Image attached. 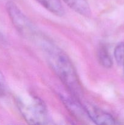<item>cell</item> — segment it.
Returning <instances> with one entry per match:
<instances>
[{"label":"cell","instance_id":"1","mask_svg":"<svg viewBox=\"0 0 124 125\" xmlns=\"http://www.w3.org/2000/svg\"><path fill=\"white\" fill-rule=\"evenodd\" d=\"M36 42L43 50L50 67L71 95L80 100L83 95L82 87L76 70L68 55L42 35Z\"/></svg>","mask_w":124,"mask_h":125},{"label":"cell","instance_id":"2","mask_svg":"<svg viewBox=\"0 0 124 125\" xmlns=\"http://www.w3.org/2000/svg\"><path fill=\"white\" fill-rule=\"evenodd\" d=\"M16 101L19 112L27 123L45 125L48 123L47 107L38 96L31 94H24L17 98Z\"/></svg>","mask_w":124,"mask_h":125},{"label":"cell","instance_id":"3","mask_svg":"<svg viewBox=\"0 0 124 125\" xmlns=\"http://www.w3.org/2000/svg\"><path fill=\"white\" fill-rule=\"evenodd\" d=\"M6 9L9 16L18 32L26 38L35 41L40 34L24 13L20 10L14 2L9 1L6 4Z\"/></svg>","mask_w":124,"mask_h":125},{"label":"cell","instance_id":"4","mask_svg":"<svg viewBox=\"0 0 124 125\" xmlns=\"http://www.w3.org/2000/svg\"><path fill=\"white\" fill-rule=\"evenodd\" d=\"M89 118L97 125H114L117 122L111 114L91 104L85 105Z\"/></svg>","mask_w":124,"mask_h":125},{"label":"cell","instance_id":"5","mask_svg":"<svg viewBox=\"0 0 124 125\" xmlns=\"http://www.w3.org/2000/svg\"><path fill=\"white\" fill-rule=\"evenodd\" d=\"M61 98L62 101L67 107L68 111L77 118H80L82 120L86 118V117H88L85 107L79 103V100H78L77 99L75 98L74 96L71 98L68 96L66 97L63 95H62Z\"/></svg>","mask_w":124,"mask_h":125},{"label":"cell","instance_id":"6","mask_svg":"<svg viewBox=\"0 0 124 125\" xmlns=\"http://www.w3.org/2000/svg\"><path fill=\"white\" fill-rule=\"evenodd\" d=\"M70 8L85 17H89L91 10L86 0H63Z\"/></svg>","mask_w":124,"mask_h":125},{"label":"cell","instance_id":"7","mask_svg":"<svg viewBox=\"0 0 124 125\" xmlns=\"http://www.w3.org/2000/svg\"><path fill=\"white\" fill-rule=\"evenodd\" d=\"M44 8L57 16L62 17L64 10L60 0H36Z\"/></svg>","mask_w":124,"mask_h":125},{"label":"cell","instance_id":"8","mask_svg":"<svg viewBox=\"0 0 124 125\" xmlns=\"http://www.w3.org/2000/svg\"><path fill=\"white\" fill-rule=\"evenodd\" d=\"M97 56L100 63L105 68H111L113 65V61L105 46L102 45L98 47Z\"/></svg>","mask_w":124,"mask_h":125},{"label":"cell","instance_id":"9","mask_svg":"<svg viewBox=\"0 0 124 125\" xmlns=\"http://www.w3.org/2000/svg\"><path fill=\"white\" fill-rule=\"evenodd\" d=\"M114 57L118 65H124V43H120L114 49Z\"/></svg>","mask_w":124,"mask_h":125},{"label":"cell","instance_id":"10","mask_svg":"<svg viewBox=\"0 0 124 125\" xmlns=\"http://www.w3.org/2000/svg\"><path fill=\"white\" fill-rule=\"evenodd\" d=\"M6 90V85H5V81L4 79L3 75L0 71V96L4 95Z\"/></svg>","mask_w":124,"mask_h":125},{"label":"cell","instance_id":"11","mask_svg":"<svg viewBox=\"0 0 124 125\" xmlns=\"http://www.w3.org/2000/svg\"><path fill=\"white\" fill-rule=\"evenodd\" d=\"M123 67H124V66H123Z\"/></svg>","mask_w":124,"mask_h":125}]
</instances>
